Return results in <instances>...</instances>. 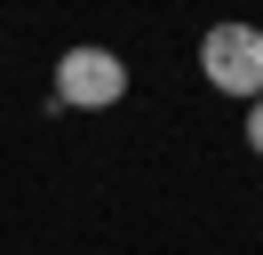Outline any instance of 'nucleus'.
Segmentation results:
<instances>
[{
	"label": "nucleus",
	"mask_w": 263,
	"mask_h": 255,
	"mask_svg": "<svg viewBox=\"0 0 263 255\" xmlns=\"http://www.w3.org/2000/svg\"><path fill=\"white\" fill-rule=\"evenodd\" d=\"M120 96H128V64L112 56V48L80 40L56 56V88H48V112H112Z\"/></svg>",
	"instance_id": "f257e3e1"
},
{
	"label": "nucleus",
	"mask_w": 263,
	"mask_h": 255,
	"mask_svg": "<svg viewBox=\"0 0 263 255\" xmlns=\"http://www.w3.org/2000/svg\"><path fill=\"white\" fill-rule=\"evenodd\" d=\"M199 72H208L215 96L255 104L263 96V24H215L208 40H199Z\"/></svg>",
	"instance_id": "f03ea898"
},
{
	"label": "nucleus",
	"mask_w": 263,
	"mask_h": 255,
	"mask_svg": "<svg viewBox=\"0 0 263 255\" xmlns=\"http://www.w3.org/2000/svg\"><path fill=\"white\" fill-rule=\"evenodd\" d=\"M247 143H255V152H263V96H255V104H247Z\"/></svg>",
	"instance_id": "7ed1b4c3"
}]
</instances>
